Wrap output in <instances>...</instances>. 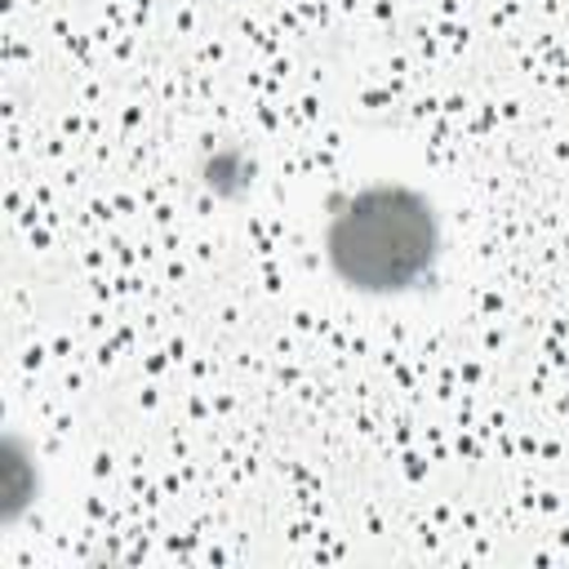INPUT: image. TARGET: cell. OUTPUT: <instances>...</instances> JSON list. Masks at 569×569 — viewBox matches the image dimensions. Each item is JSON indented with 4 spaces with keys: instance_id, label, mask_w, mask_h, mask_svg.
Returning a JSON list of instances; mask_svg holds the SVG:
<instances>
[{
    "instance_id": "3957f363",
    "label": "cell",
    "mask_w": 569,
    "mask_h": 569,
    "mask_svg": "<svg viewBox=\"0 0 569 569\" xmlns=\"http://www.w3.org/2000/svg\"><path fill=\"white\" fill-rule=\"evenodd\" d=\"M196 178H200V191H204L209 200L236 204V200H244V196L253 191L258 164H253V156H249L244 147H236V142H209V147L200 151V160H196Z\"/></svg>"
},
{
    "instance_id": "7a4b0ae2",
    "label": "cell",
    "mask_w": 569,
    "mask_h": 569,
    "mask_svg": "<svg viewBox=\"0 0 569 569\" xmlns=\"http://www.w3.org/2000/svg\"><path fill=\"white\" fill-rule=\"evenodd\" d=\"M40 498H44L40 453L18 427H9L0 436V533L22 529L36 516Z\"/></svg>"
},
{
    "instance_id": "6da1fadb",
    "label": "cell",
    "mask_w": 569,
    "mask_h": 569,
    "mask_svg": "<svg viewBox=\"0 0 569 569\" xmlns=\"http://www.w3.org/2000/svg\"><path fill=\"white\" fill-rule=\"evenodd\" d=\"M445 244L440 204L400 178H373L333 196L320 222L329 280L365 302H400L436 289Z\"/></svg>"
}]
</instances>
